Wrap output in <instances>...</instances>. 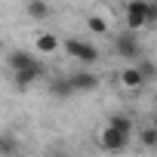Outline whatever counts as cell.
Segmentation results:
<instances>
[{"instance_id": "obj_1", "label": "cell", "mask_w": 157, "mask_h": 157, "mask_svg": "<svg viewBox=\"0 0 157 157\" xmlns=\"http://www.w3.org/2000/svg\"><path fill=\"white\" fill-rule=\"evenodd\" d=\"M114 52H117L120 59H139V56H142L139 34H136L132 28H126L123 34H117V37H114Z\"/></svg>"}, {"instance_id": "obj_6", "label": "cell", "mask_w": 157, "mask_h": 157, "mask_svg": "<svg viewBox=\"0 0 157 157\" xmlns=\"http://www.w3.org/2000/svg\"><path fill=\"white\" fill-rule=\"evenodd\" d=\"M71 86H74L77 93H93V90L99 86V77H96L93 71H77V74H71Z\"/></svg>"}, {"instance_id": "obj_5", "label": "cell", "mask_w": 157, "mask_h": 157, "mask_svg": "<svg viewBox=\"0 0 157 157\" xmlns=\"http://www.w3.org/2000/svg\"><path fill=\"white\" fill-rule=\"evenodd\" d=\"M126 145H129V136H123V132H117V129H111V126L102 129V148H105V151H123Z\"/></svg>"}, {"instance_id": "obj_19", "label": "cell", "mask_w": 157, "mask_h": 157, "mask_svg": "<svg viewBox=\"0 0 157 157\" xmlns=\"http://www.w3.org/2000/svg\"><path fill=\"white\" fill-rule=\"evenodd\" d=\"M154 126H157V123H154Z\"/></svg>"}, {"instance_id": "obj_2", "label": "cell", "mask_w": 157, "mask_h": 157, "mask_svg": "<svg viewBox=\"0 0 157 157\" xmlns=\"http://www.w3.org/2000/svg\"><path fill=\"white\" fill-rule=\"evenodd\" d=\"M65 52L71 56V59H77V62H86V65H93V62H99V49L93 46V43H86V40H65Z\"/></svg>"}, {"instance_id": "obj_16", "label": "cell", "mask_w": 157, "mask_h": 157, "mask_svg": "<svg viewBox=\"0 0 157 157\" xmlns=\"http://www.w3.org/2000/svg\"><path fill=\"white\" fill-rule=\"evenodd\" d=\"M148 19L157 22V0H148Z\"/></svg>"}, {"instance_id": "obj_15", "label": "cell", "mask_w": 157, "mask_h": 157, "mask_svg": "<svg viewBox=\"0 0 157 157\" xmlns=\"http://www.w3.org/2000/svg\"><path fill=\"white\" fill-rule=\"evenodd\" d=\"M142 142H145L148 148H154V145H157V126H148V129L142 132Z\"/></svg>"}, {"instance_id": "obj_12", "label": "cell", "mask_w": 157, "mask_h": 157, "mask_svg": "<svg viewBox=\"0 0 157 157\" xmlns=\"http://www.w3.org/2000/svg\"><path fill=\"white\" fill-rule=\"evenodd\" d=\"M46 13H49V6L43 3V0H31V3H28V16L31 19H43Z\"/></svg>"}, {"instance_id": "obj_14", "label": "cell", "mask_w": 157, "mask_h": 157, "mask_svg": "<svg viewBox=\"0 0 157 157\" xmlns=\"http://www.w3.org/2000/svg\"><path fill=\"white\" fill-rule=\"evenodd\" d=\"M86 25H90V31H93V34H105V31H108V22H105L102 16H90V19H86Z\"/></svg>"}, {"instance_id": "obj_4", "label": "cell", "mask_w": 157, "mask_h": 157, "mask_svg": "<svg viewBox=\"0 0 157 157\" xmlns=\"http://www.w3.org/2000/svg\"><path fill=\"white\" fill-rule=\"evenodd\" d=\"M40 77H43V62H37L31 68H19L16 71V90H28L34 80H40Z\"/></svg>"}, {"instance_id": "obj_8", "label": "cell", "mask_w": 157, "mask_h": 157, "mask_svg": "<svg viewBox=\"0 0 157 157\" xmlns=\"http://www.w3.org/2000/svg\"><path fill=\"white\" fill-rule=\"evenodd\" d=\"M40 59L34 56V52H28V49H13L10 52V68L13 71H19V68H31V65H37Z\"/></svg>"}, {"instance_id": "obj_7", "label": "cell", "mask_w": 157, "mask_h": 157, "mask_svg": "<svg viewBox=\"0 0 157 157\" xmlns=\"http://www.w3.org/2000/svg\"><path fill=\"white\" fill-rule=\"evenodd\" d=\"M120 80H123V86L126 90H142L148 80H145V74L139 71V65H132V68H123L120 71Z\"/></svg>"}, {"instance_id": "obj_11", "label": "cell", "mask_w": 157, "mask_h": 157, "mask_svg": "<svg viewBox=\"0 0 157 157\" xmlns=\"http://www.w3.org/2000/svg\"><path fill=\"white\" fill-rule=\"evenodd\" d=\"M56 49H59L56 34H37V52H56Z\"/></svg>"}, {"instance_id": "obj_3", "label": "cell", "mask_w": 157, "mask_h": 157, "mask_svg": "<svg viewBox=\"0 0 157 157\" xmlns=\"http://www.w3.org/2000/svg\"><path fill=\"white\" fill-rule=\"evenodd\" d=\"M145 25H151V19H148V0H129V3H126V28L142 31Z\"/></svg>"}, {"instance_id": "obj_17", "label": "cell", "mask_w": 157, "mask_h": 157, "mask_svg": "<svg viewBox=\"0 0 157 157\" xmlns=\"http://www.w3.org/2000/svg\"><path fill=\"white\" fill-rule=\"evenodd\" d=\"M3 145H6V139H3V132H0V148H3Z\"/></svg>"}, {"instance_id": "obj_13", "label": "cell", "mask_w": 157, "mask_h": 157, "mask_svg": "<svg viewBox=\"0 0 157 157\" xmlns=\"http://www.w3.org/2000/svg\"><path fill=\"white\" fill-rule=\"evenodd\" d=\"M139 71L145 74V80H154V77H157V65L151 59H142V56H139Z\"/></svg>"}, {"instance_id": "obj_10", "label": "cell", "mask_w": 157, "mask_h": 157, "mask_svg": "<svg viewBox=\"0 0 157 157\" xmlns=\"http://www.w3.org/2000/svg\"><path fill=\"white\" fill-rule=\"evenodd\" d=\"M108 126L111 129H117V132H123V136H132V120L126 117V114H111V120H108Z\"/></svg>"}, {"instance_id": "obj_9", "label": "cell", "mask_w": 157, "mask_h": 157, "mask_svg": "<svg viewBox=\"0 0 157 157\" xmlns=\"http://www.w3.org/2000/svg\"><path fill=\"white\" fill-rule=\"evenodd\" d=\"M49 93H52V96H59V99H68V96H74L77 90L71 86V77H59V80H52V83H49Z\"/></svg>"}, {"instance_id": "obj_18", "label": "cell", "mask_w": 157, "mask_h": 157, "mask_svg": "<svg viewBox=\"0 0 157 157\" xmlns=\"http://www.w3.org/2000/svg\"><path fill=\"white\" fill-rule=\"evenodd\" d=\"M0 46H3V40H0Z\"/></svg>"}]
</instances>
